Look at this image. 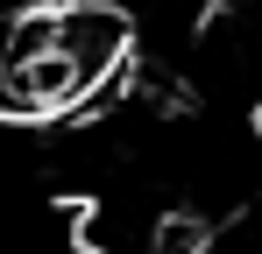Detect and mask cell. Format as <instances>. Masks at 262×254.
Returning a JSON list of instances; mask_svg holds the SVG:
<instances>
[]
</instances>
